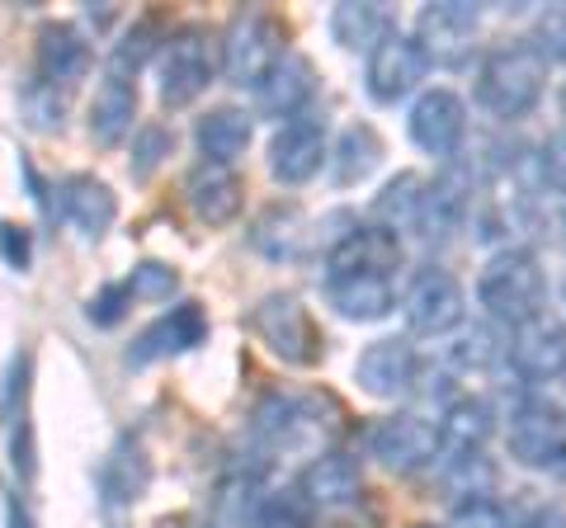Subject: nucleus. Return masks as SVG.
<instances>
[{
    "label": "nucleus",
    "instance_id": "f257e3e1",
    "mask_svg": "<svg viewBox=\"0 0 566 528\" xmlns=\"http://www.w3.org/2000/svg\"><path fill=\"white\" fill-rule=\"evenodd\" d=\"M547 91V62L538 57L528 39H510L482 52L472 76V99L482 104V114L501 123H520L543 104Z\"/></svg>",
    "mask_w": 566,
    "mask_h": 528
},
{
    "label": "nucleus",
    "instance_id": "f03ea898",
    "mask_svg": "<svg viewBox=\"0 0 566 528\" xmlns=\"http://www.w3.org/2000/svg\"><path fill=\"white\" fill-rule=\"evenodd\" d=\"M476 303H482V311L505 330L547 311L543 260L528 251V245H505V251H495L482 264V274H476Z\"/></svg>",
    "mask_w": 566,
    "mask_h": 528
},
{
    "label": "nucleus",
    "instance_id": "7ed1b4c3",
    "mask_svg": "<svg viewBox=\"0 0 566 528\" xmlns=\"http://www.w3.org/2000/svg\"><path fill=\"white\" fill-rule=\"evenodd\" d=\"M218 52H222L218 66L227 81L260 91V81L289 57V29H283V20L270 10H241L237 20L227 24Z\"/></svg>",
    "mask_w": 566,
    "mask_h": 528
},
{
    "label": "nucleus",
    "instance_id": "20e7f679",
    "mask_svg": "<svg viewBox=\"0 0 566 528\" xmlns=\"http://www.w3.org/2000/svg\"><path fill=\"white\" fill-rule=\"evenodd\" d=\"M505 444H510V457H515L520 467L557 472L562 448H566V411L553 397H543L538 387H524V392L510 401Z\"/></svg>",
    "mask_w": 566,
    "mask_h": 528
},
{
    "label": "nucleus",
    "instance_id": "39448f33",
    "mask_svg": "<svg viewBox=\"0 0 566 528\" xmlns=\"http://www.w3.org/2000/svg\"><path fill=\"white\" fill-rule=\"evenodd\" d=\"M251 330L260 336V345L289 368H316L326 355L322 326L312 321L303 297H293V293H264L251 307Z\"/></svg>",
    "mask_w": 566,
    "mask_h": 528
},
{
    "label": "nucleus",
    "instance_id": "423d86ee",
    "mask_svg": "<svg viewBox=\"0 0 566 528\" xmlns=\"http://www.w3.org/2000/svg\"><path fill=\"white\" fill-rule=\"evenodd\" d=\"M397 307L406 316V326H411V336H424V340H444L468 321V293L444 264H420L406 278Z\"/></svg>",
    "mask_w": 566,
    "mask_h": 528
},
{
    "label": "nucleus",
    "instance_id": "0eeeda50",
    "mask_svg": "<svg viewBox=\"0 0 566 528\" xmlns=\"http://www.w3.org/2000/svg\"><path fill=\"white\" fill-rule=\"evenodd\" d=\"M161 104L166 109H189L193 99L208 95L218 81V47L203 24H180L161 47Z\"/></svg>",
    "mask_w": 566,
    "mask_h": 528
},
{
    "label": "nucleus",
    "instance_id": "6e6552de",
    "mask_svg": "<svg viewBox=\"0 0 566 528\" xmlns=\"http://www.w3.org/2000/svg\"><path fill=\"white\" fill-rule=\"evenodd\" d=\"M368 457H378L397 477H416V472L434 467L439 457V430L416 411H392L368 425Z\"/></svg>",
    "mask_w": 566,
    "mask_h": 528
},
{
    "label": "nucleus",
    "instance_id": "1a4fd4ad",
    "mask_svg": "<svg viewBox=\"0 0 566 528\" xmlns=\"http://www.w3.org/2000/svg\"><path fill=\"white\" fill-rule=\"evenodd\" d=\"M482 39V10L468 0H434L416 14V43L430 66H468Z\"/></svg>",
    "mask_w": 566,
    "mask_h": 528
},
{
    "label": "nucleus",
    "instance_id": "9d476101",
    "mask_svg": "<svg viewBox=\"0 0 566 528\" xmlns=\"http://www.w3.org/2000/svg\"><path fill=\"white\" fill-rule=\"evenodd\" d=\"M406 133H411V142L424 156L453 161L468 142V99L449 91V85H430V91L416 95L411 114H406Z\"/></svg>",
    "mask_w": 566,
    "mask_h": 528
},
{
    "label": "nucleus",
    "instance_id": "9b49d317",
    "mask_svg": "<svg viewBox=\"0 0 566 528\" xmlns=\"http://www.w3.org/2000/svg\"><path fill=\"white\" fill-rule=\"evenodd\" d=\"M424 76H430V57L416 43V33L406 29H392L364 62V91L378 104H397L406 95H416Z\"/></svg>",
    "mask_w": 566,
    "mask_h": 528
},
{
    "label": "nucleus",
    "instance_id": "f8f14e48",
    "mask_svg": "<svg viewBox=\"0 0 566 528\" xmlns=\"http://www.w3.org/2000/svg\"><path fill=\"white\" fill-rule=\"evenodd\" d=\"M505 363L524 378V387L553 382L566 368V321L553 311H538L528 321L505 330Z\"/></svg>",
    "mask_w": 566,
    "mask_h": 528
},
{
    "label": "nucleus",
    "instance_id": "ddd939ff",
    "mask_svg": "<svg viewBox=\"0 0 566 528\" xmlns=\"http://www.w3.org/2000/svg\"><path fill=\"white\" fill-rule=\"evenodd\" d=\"M420 349L411 336H382L374 345H364V355L354 359V382L378 401L411 397L420 382Z\"/></svg>",
    "mask_w": 566,
    "mask_h": 528
},
{
    "label": "nucleus",
    "instance_id": "4468645a",
    "mask_svg": "<svg viewBox=\"0 0 566 528\" xmlns=\"http://www.w3.org/2000/svg\"><path fill=\"white\" fill-rule=\"evenodd\" d=\"M406 245L392 226L378 222H349L340 236L326 245V274H382L392 278V270H401Z\"/></svg>",
    "mask_w": 566,
    "mask_h": 528
},
{
    "label": "nucleus",
    "instance_id": "2eb2a0df",
    "mask_svg": "<svg viewBox=\"0 0 566 528\" xmlns=\"http://www.w3.org/2000/svg\"><path fill=\"white\" fill-rule=\"evenodd\" d=\"M293 490L312 515H340V509L359 505V496H364V467H359V457H349L340 448L316 453L312 463L297 472Z\"/></svg>",
    "mask_w": 566,
    "mask_h": 528
},
{
    "label": "nucleus",
    "instance_id": "dca6fc26",
    "mask_svg": "<svg viewBox=\"0 0 566 528\" xmlns=\"http://www.w3.org/2000/svg\"><path fill=\"white\" fill-rule=\"evenodd\" d=\"M326 151H331V137H326V118L303 114V118H289L279 123L274 142H270V175L279 184H307L322 175L326 166Z\"/></svg>",
    "mask_w": 566,
    "mask_h": 528
},
{
    "label": "nucleus",
    "instance_id": "f3484780",
    "mask_svg": "<svg viewBox=\"0 0 566 528\" xmlns=\"http://www.w3.org/2000/svg\"><path fill=\"white\" fill-rule=\"evenodd\" d=\"M322 406L331 397H303V392H264L251 411V434L260 448H293L307 430H322Z\"/></svg>",
    "mask_w": 566,
    "mask_h": 528
},
{
    "label": "nucleus",
    "instance_id": "a211bd4d",
    "mask_svg": "<svg viewBox=\"0 0 566 528\" xmlns=\"http://www.w3.org/2000/svg\"><path fill=\"white\" fill-rule=\"evenodd\" d=\"M203 340H208V311L199 303H180V307L156 316L128 345V368H147V363H161L175 355H189V349H199Z\"/></svg>",
    "mask_w": 566,
    "mask_h": 528
},
{
    "label": "nucleus",
    "instance_id": "6ab92c4d",
    "mask_svg": "<svg viewBox=\"0 0 566 528\" xmlns=\"http://www.w3.org/2000/svg\"><path fill=\"white\" fill-rule=\"evenodd\" d=\"M185 203L203 226H232L245 208V180L232 166L199 161L185 175Z\"/></svg>",
    "mask_w": 566,
    "mask_h": 528
},
{
    "label": "nucleus",
    "instance_id": "aec40b11",
    "mask_svg": "<svg viewBox=\"0 0 566 528\" xmlns=\"http://www.w3.org/2000/svg\"><path fill=\"white\" fill-rule=\"evenodd\" d=\"M322 293L335 316L359 321V326H374L397 311V288H392V278H382V274H326Z\"/></svg>",
    "mask_w": 566,
    "mask_h": 528
},
{
    "label": "nucleus",
    "instance_id": "412c9836",
    "mask_svg": "<svg viewBox=\"0 0 566 528\" xmlns=\"http://www.w3.org/2000/svg\"><path fill=\"white\" fill-rule=\"evenodd\" d=\"M52 193H57V213L76 226L85 241H99L114 226V218H118L114 189L104 180H95V175H66V180Z\"/></svg>",
    "mask_w": 566,
    "mask_h": 528
},
{
    "label": "nucleus",
    "instance_id": "4be33fe9",
    "mask_svg": "<svg viewBox=\"0 0 566 528\" xmlns=\"http://www.w3.org/2000/svg\"><path fill=\"white\" fill-rule=\"evenodd\" d=\"M260 109L279 118V123H289V118H303L312 109V99H316V66L312 57H303V52H289L270 76L260 81Z\"/></svg>",
    "mask_w": 566,
    "mask_h": 528
},
{
    "label": "nucleus",
    "instance_id": "5701e85b",
    "mask_svg": "<svg viewBox=\"0 0 566 528\" xmlns=\"http://www.w3.org/2000/svg\"><path fill=\"white\" fill-rule=\"evenodd\" d=\"M33 62H39V81L66 91L91 72V39L76 24H43L39 43H33Z\"/></svg>",
    "mask_w": 566,
    "mask_h": 528
},
{
    "label": "nucleus",
    "instance_id": "b1692460",
    "mask_svg": "<svg viewBox=\"0 0 566 528\" xmlns=\"http://www.w3.org/2000/svg\"><path fill=\"white\" fill-rule=\"evenodd\" d=\"M245 241H251L264 260H297L312 245V222L293 199L289 203L279 199V203H270V208H260L255 213Z\"/></svg>",
    "mask_w": 566,
    "mask_h": 528
},
{
    "label": "nucleus",
    "instance_id": "393cba45",
    "mask_svg": "<svg viewBox=\"0 0 566 528\" xmlns=\"http://www.w3.org/2000/svg\"><path fill=\"white\" fill-rule=\"evenodd\" d=\"M255 137V118L237 109V104H218V109H208L199 123H193V147L208 166H232L245 156Z\"/></svg>",
    "mask_w": 566,
    "mask_h": 528
},
{
    "label": "nucleus",
    "instance_id": "a878e982",
    "mask_svg": "<svg viewBox=\"0 0 566 528\" xmlns=\"http://www.w3.org/2000/svg\"><path fill=\"white\" fill-rule=\"evenodd\" d=\"M439 453H453V457H463V453H482L486 448V439L495 434V411H491V401L486 397H453L444 411H439Z\"/></svg>",
    "mask_w": 566,
    "mask_h": 528
},
{
    "label": "nucleus",
    "instance_id": "bb28decb",
    "mask_svg": "<svg viewBox=\"0 0 566 528\" xmlns=\"http://www.w3.org/2000/svg\"><path fill=\"white\" fill-rule=\"evenodd\" d=\"M95 482H99V496H104L109 509L137 505L142 496H147V486H151V463H147V453H142V444L118 439V444L109 448V457L99 463Z\"/></svg>",
    "mask_w": 566,
    "mask_h": 528
},
{
    "label": "nucleus",
    "instance_id": "cd10ccee",
    "mask_svg": "<svg viewBox=\"0 0 566 528\" xmlns=\"http://www.w3.org/2000/svg\"><path fill=\"white\" fill-rule=\"evenodd\" d=\"M133 118H137V85L133 81H118L104 72V81L95 85V99H91V137L99 147H118L123 137L133 133Z\"/></svg>",
    "mask_w": 566,
    "mask_h": 528
},
{
    "label": "nucleus",
    "instance_id": "c85d7f7f",
    "mask_svg": "<svg viewBox=\"0 0 566 528\" xmlns=\"http://www.w3.org/2000/svg\"><path fill=\"white\" fill-rule=\"evenodd\" d=\"M382 161V137L368 128V123H349V128L335 137V147L326 151V166H331V180L349 189V184H364L368 175L378 170Z\"/></svg>",
    "mask_w": 566,
    "mask_h": 528
},
{
    "label": "nucleus",
    "instance_id": "c756f323",
    "mask_svg": "<svg viewBox=\"0 0 566 528\" xmlns=\"http://www.w3.org/2000/svg\"><path fill=\"white\" fill-rule=\"evenodd\" d=\"M392 29H397V20H392V10H382V6H354V0H340V6L331 10V39L349 52H364V57Z\"/></svg>",
    "mask_w": 566,
    "mask_h": 528
},
{
    "label": "nucleus",
    "instance_id": "7c9ffc66",
    "mask_svg": "<svg viewBox=\"0 0 566 528\" xmlns=\"http://www.w3.org/2000/svg\"><path fill=\"white\" fill-rule=\"evenodd\" d=\"M166 39H170V33H166V24L156 20V14H142V20H133L128 29L118 33V43L109 47V76L133 81V76L142 72V66L161 57Z\"/></svg>",
    "mask_w": 566,
    "mask_h": 528
},
{
    "label": "nucleus",
    "instance_id": "2f4dec72",
    "mask_svg": "<svg viewBox=\"0 0 566 528\" xmlns=\"http://www.w3.org/2000/svg\"><path fill=\"white\" fill-rule=\"evenodd\" d=\"M420 203H424V180L416 170H401L392 175L382 189H378V199L368 203V222H378V226H392V232H416V218H420Z\"/></svg>",
    "mask_w": 566,
    "mask_h": 528
},
{
    "label": "nucleus",
    "instance_id": "473e14b6",
    "mask_svg": "<svg viewBox=\"0 0 566 528\" xmlns=\"http://www.w3.org/2000/svg\"><path fill=\"white\" fill-rule=\"evenodd\" d=\"M495 359H505V345L491 326H458L453 330V345H449V363L458 373H486Z\"/></svg>",
    "mask_w": 566,
    "mask_h": 528
},
{
    "label": "nucleus",
    "instance_id": "72a5a7b5",
    "mask_svg": "<svg viewBox=\"0 0 566 528\" xmlns=\"http://www.w3.org/2000/svg\"><path fill=\"white\" fill-rule=\"evenodd\" d=\"M241 524L245 528H312V509L297 500V490H260Z\"/></svg>",
    "mask_w": 566,
    "mask_h": 528
},
{
    "label": "nucleus",
    "instance_id": "f704fd0d",
    "mask_svg": "<svg viewBox=\"0 0 566 528\" xmlns=\"http://www.w3.org/2000/svg\"><path fill=\"white\" fill-rule=\"evenodd\" d=\"M444 486H449V496H458V500L491 496V490H495V463H491L486 453L449 457V467H444Z\"/></svg>",
    "mask_w": 566,
    "mask_h": 528
},
{
    "label": "nucleus",
    "instance_id": "c9c22d12",
    "mask_svg": "<svg viewBox=\"0 0 566 528\" xmlns=\"http://www.w3.org/2000/svg\"><path fill=\"white\" fill-rule=\"evenodd\" d=\"M175 151V133L166 123H142L133 133V156H128V175L133 180H151L166 166V156Z\"/></svg>",
    "mask_w": 566,
    "mask_h": 528
},
{
    "label": "nucleus",
    "instance_id": "e433bc0d",
    "mask_svg": "<svg viewBox=\"0 0 566 528\" xmlns=\"http://www.w3.org/2000/svg\"><path fill=\"white\" fill-rule=\"evenodd\" d=\"M123 284H128L133 303H170V297L180 293V274H175V264H166V260H142Z\"/></svg>",
    "mask_w": 566,
    "mask_h": 528
},
{
    "label": "nucleus",
    "instance_id": "4c0bfd02",
    "mask_svg": "<svg viewBox=\"0 0 566 528\" xmlns=\"http://www.w3.org/2000/svg\"><path fill=\"white\" fill-rule=\"evenodd\" d=\"M20 104H24V118H29L39 133H57L62 123H66V91H62V85L33 81L29 91L20 95Z\"/></svg>",
    "mask_w": 566,
    "mask_h": 528
},
{
    "label": "nucleus",
    "instance_id": "58836bf2",
    "mask_svg": "<svg viewBox=\"0 0 566 528\" xmlns=\"http://www.w3.org/2000/svg\"><path fill=\"white\" fill-rule=\"evenodd\" d=\"M528 47H534L547 66H553V62H566V0H562V6L538 10L534 33H528Z\"/></svg>",
    "mask_w": 566,
    "mask_h": 528
},
{
    "label": "nucleus",
    "instance_id": "ea45409f",
    "mask_svg": "<svg viewBox=\"0 0 566 528\" xmlns=\"http://www.w3.org/2000/svg\"><path fill=\"white\" fill-rule=\"evenodd\" d=\"M444 528H515V519L495 496H472L453 505V519Z\"/></svg>",
    "mask_w": 566,
    "mask_h": 528
},
{
    "label": "nucleus",
    "instance_id": "a19ab883",
    "mask_svg": "<svg viewBox=\"0 0 566 528\" xmlns=\"http://www.w3.org/2000/svg\"><path fill=\"white\" fill-rule=\"evenodd\" d=\"M128 307H133L128 284H104L91 303H85V316H91L95 326H118L123 316H128Z\"/></svg>",
    "mask_w": 566,
    "mask_h": 528
},
{
    "label": "nucleus",
    "instance_id": "79ce46f5",
    "mask_svg": "<svg viewBox=\"0 0 566 528\" xmlns=\"http://www.w3.org/2000/svg\"><path fill=\"white\" fill-rule=\"evenodd\" d=\"M0 260L10 264V270H29L33 264V236L29 226H14V222H0Z\"/></svg>",
    "mask_w": 566,
    "mask_h": 528
},
{
    "label": "nucleus",
    "instance_id": "37998d69",
    "mask_svg": "<svg viewBox=\"0 0 566 528\" xmlns=\"http://www.w3.org/2000/svg\"><path fill=\"white\" fill-rule=\"evenodd\" d=\"M538 175H543V184H553V189L566 193V128L553 133L538 147Z\"/></svg>",
    "mask_w": 566,
    "mask_h": 528
},
{
    "label": "nucleus",
    "instance_id": "c03bdc74",
    "mask_svg": "<svg viewBox=\"0 0 566 528\" xmlns=\"http://www.w3.org/2000/svg\"><path fill=\"white\" fill-rule=\"evenodd\" d=\"M515 528H566V515L562 509H534V515L520 519Z\"/></svg>",
    "mask_w": 566,
    "mask_h": 528
},
{
    "label": "nucleus",
    "instance_id": "a18cd8bd",
    "mask_svg": "<svg viewBox=\"0 0 566 528\" xmlns=\"http://www.w3.org/2000/svg\"><path fill=\"white\" fill-rule=\"evenodd\" d=\"M6 528H33V519H29V509H24L20 500H10V505H6Z\"/></svg>",
    "mask_w": 566,
    "mask_h": 528
},
{
    "label": "nucleus",
    "instance_id": "49530a36",
    "mask_svg": "<svg viewBox=\"0 0 566 528\" xmlns=\"http://www.w3.org/2000/svg\"><path fill=\"white\" fill-rule=\"evenodd\" d=\"M161 528H208V524H193V519H170V524H161Z\"/></svg>",
    "mask_w": 566,
    "mask_h": 528
},
{
    "label": "nucleus",
    "instance_id": "de8ad7c7",
    "mask_svg": "<svg viewBox=\"0 0 566 528\" xmlns=\"http://www.w3.org/2000/svg\"><path fill=\"white\" fill-rule=\"evenodd\" d=\"M557 109H562V118H566V81H562V91H557Z\"/></svg>",
    "mask_w": 566,
    "mask_h": 528
},
{
    "label": "nucleus",
    "instance_id": "09e8293b",
    "mask_svg": "<svg viewBox=\"0 0 566 528\" xmlns=\"http://www.w3.org/2000/svg\"><path fill=\"white\" fill-rule=\"evenodd\" d=\"M557 477L566 482V448H562V463H557Z\"/></svg>",
    "mask_w": 566,
    "mask_h": 528
},
{
    "label": "nucleus",
    "instance_id": "8fccbe9b",
    "mask_svg": "<svg viewBox=\"0 0 566 528\" xmlns=\"http://www.w3.org/2000/svg\"><path fill=\"white\" fill-rule=\"evenodd\" d=\"M411 528H444V524H411Z\"/></svg>",
    "mask_w": 566,
    "mask_h": 528
},
{
    "label": "nucleus",
    "instance_id": "3c124183",
    "mask_svg": "<svg viewBox=\"0 0 566 528\" xmlns=\"http://www.w3.org/2000/svg\"><path fill=\"white\" fill-rule=\"evenodd\" d=\"M562 378H566V368H562Z\"/></svg>",
    "mask_w": 566,
    "mask_h": 528
}]
</instances>
